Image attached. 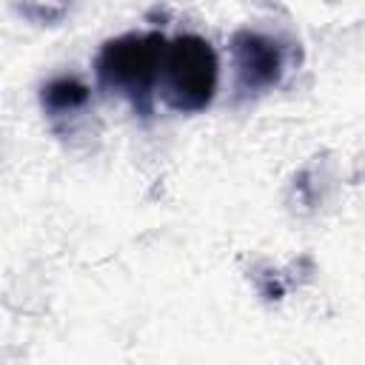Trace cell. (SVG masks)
I'll return each instance as SVG.
<instances>
[{
  "label": "cell",
  "mask_w": 365,
  "mask_h": 365,
  "mask_svg": "<svg viewBox=\"0 0 365 365\" xmlns=\"http://www.w3.org/2000/svg\"><path fill=\"white\" fill-rule=\"evenodd\" d=\"M220 80V60L214 46L194 34H177L165 40L157 71V91L171 111L197 114L211 106Z\"/></svg>",
  "instance_id": "2"
},
{
  "label": "cell",
  "mask_w": 365,
  "mask_h": 365,
  "mask_svg": "<svg viewBox=\"0 0 365 365\" xmlns=\"http://www.w3.org/2000/svg\"><path fill=\"white\" fill-rule=\"evenodd\" d=\"M165 37L160 31H125L100 46L94 57L97 83L108 94H120L143 117L151 114L157 71Z\"/></svg>",
  "instance_id": "1"
},
{
  "label": "cell",
  "mask_w": 365,
  "mask_h": 365,
  "mask_svg": "<svg viewBox=\"0 0 365 365\" xmlns=\"http://www.w3.org/2000/svg\"><path fill=\"white\" fill-rule=\"evenodd\" d=\"M231 57H234V88L240 97H259L277 88L285 77V48L279 37L240 29L231 37Z\"/></svg>",
  "instance_id": "3"
},
{
  "label": "cell",
  "mask_w": 365,
  "mask_h": 365,
  "mask_svg": "<svg viewBox=\"0 0 365 365\" xmlns=\"http://www.w3.org/2000/svg\"><path fill=\"white\" fill-rule=\"evenodd\" d=\"M91 88L77 77H54L40 88V106L48 117H71L88 106Z\"/></svg>",
  "instance_id": "4"
}]
</instances>
